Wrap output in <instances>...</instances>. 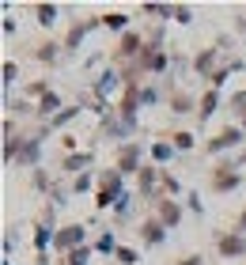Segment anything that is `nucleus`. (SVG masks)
<instances>
[{
    "mask_svg": "<svg viewBox=\"0 0 246 265\" xmlns=\"http://www.w3.org/2000/svg\"><path fill=\"white\" fill-rule=\"evenodd\" d=\"M220 250H224V254H239V250H243V239H224Z\"/></svg>",
    "mask_w": 246,
    "mask_h": 265,
    "instance_id": "1",
    "label": "nucleus"
},
{
    "mask_svg": "<svg viewBox=\"0 0 246 265\" xmlns=\"http://www.w3.org/2000/svg\"><path fill=\"white\" fill-rule=\"evenodd\" d=\"M84 235V231H80V227H65V235H61V242H76V239Z\"/></svg>",
    "mask_w": 246,
    "mask_h": 265,
    "instance_id": "2",
    "label": "nucleus"
},
{
    "mask_svg": "<svg viewBox=\"0 0 246 265\" xmlns=\"http://www.w3.org/2000/svg\"><path fill=\"white\" fill-rule=\"evenodd\" d=\"M133 163H136V148H129V152L121 155V167H125V170H133Z\"/></svg>",
    "mask_w": 246,
    "mask_h": 265,
    "instance_id": "3",
    "label": "nucleus"
},
{
    "mask_svg": "<svg viewBox=\"0 0 246 265\" xmlns=\"http://www.w3.org/2000/svg\"><path fill=\"white\" fill-rule=\"evenodd\" d=\"M182 265H201V262H197V258H186V262H182Z\"/></svg>",
    "mask_w": 246,
    "mask_h": 265,
    "instance_id": "4",
    "label": "nucleus"
}]
</instances>
